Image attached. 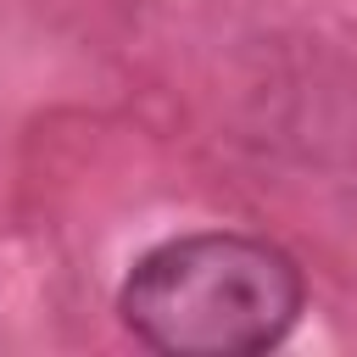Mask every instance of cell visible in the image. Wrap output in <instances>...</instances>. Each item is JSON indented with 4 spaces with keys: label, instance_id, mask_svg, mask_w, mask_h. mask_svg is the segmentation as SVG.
<instances>
[{
    "label": "cell",
    "instance_id": "obj_1",
    "mask_svg": "<svg viewBox=\"0 0 357 357\" xmlns=\"http://www.w3.org/2000/svg\"><path fill=\"white\" fill-rule=\"evenodd\" d=\"M301 312V273L251 234H190L156 245L123 284L128 329L178 357H234L273 346Z\"/></svg>",
    "mask_w": 357,
    "mask_h": 357
}]
</instances>
